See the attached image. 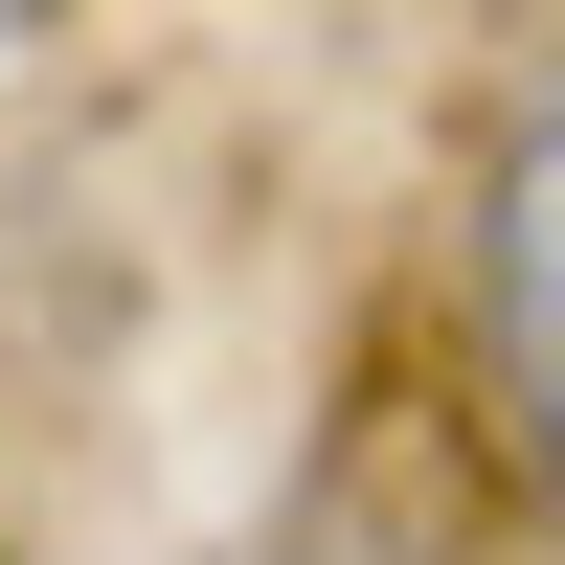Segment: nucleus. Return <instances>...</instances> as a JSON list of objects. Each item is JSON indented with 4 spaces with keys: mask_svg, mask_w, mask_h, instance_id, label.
Instances as JSON below:
<instances>
[{
    "mask_svg": "<svg viewBox=\"0 0 565 565\" xmlns=\"http://www.w3.org/2000/svg\"><path fill=\"white\" fill-rule=\"evenodd\" d=\"M476 362H498V407H521L543 476H565V90L498 136V181H476Z\"/></svg>",
    "mask_w": 565,
    "mask_h": 565,
    "instance_id": "f257e3e1",
    "label": "nucleus"
}]
</instances>
